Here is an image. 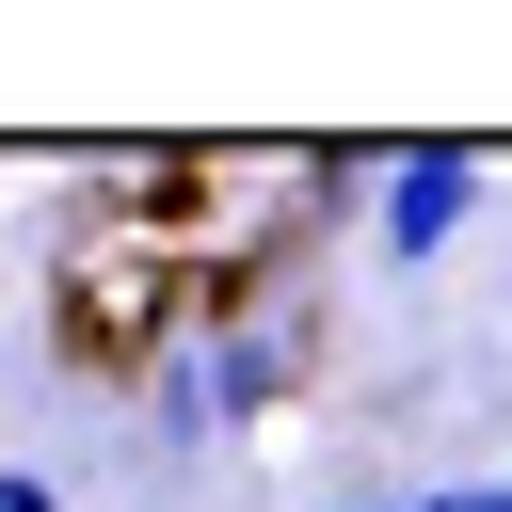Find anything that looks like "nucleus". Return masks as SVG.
Instances as JSON below:
<instances>
[{
  "instance_id": "20e7f679",
  "label": "nucleus",
  "mask_w": 512,
  "mask_h": 512,
  "mask_svg": "<svg viewBox=\"0 0 512 512\" xmlns=\"http://www.w3.org/2000/svg\"><path fill=\"white\" fill-rule=\"evenodd\" d=\"M448 496H464V512H512V480H448Z\"/></svg>"
},
{
  "instance_id": "39448f33",
  "label": "nucleus",
  "mask_w": 512,
  "mask_h": 512,
  "mask_svg": "<svg viewBox=\"0 0 512 512\" xmlns=\"http://www.w3.org/2000/svg\"><path fill=\"white\" fill-rule=\"evenodd\" d=\"M400 512H464V496H400Z\"/></svg>"
},
{
  "instance_id": "f03ea898",
  "label": "nucleus",
  "mask_w": 512,
  "mask_h": 512,
  "mask_svg": "<svg viewBox=\"0 0 512 512\" xmlns=\"http://www.w3.org/2000/svg\"><path fill=\"white\" fill-rule=\"evenodd\" d=\"M368 208H384V272H432V256L480 224V160H464V144H400V160L368 176Z\"/></svg>"
},
{
  "instance_id": "f257e3e1",
  "label": "nucleus",
  "mask_w": 512,
  "mask_h": 512,
  "mask_svg": "<svg viewBox=\"0 0 512 512\" xmlns=\"http://www.w3.org/2000/svg\"><path fill=\"white\" fill-rule=\"evenodd\" d=\"M176 272H192V240H160V224H96L80 256H64V352L80 368H128V352H160V320H176Z\"/></svg>"
},
{
  "instance_id": "7ed1b4c3",
  "label": "nucleus",
  "mask_w": 512,
  "mask_h": 512,
  "mask_svg": "<svg viewBox=\"0 0 512 512\" xmlns=\"http://www.w3.org/2000/svg\"><path fill=\"white\" fill-rule=\"evenodd\" d=\"M0 512H64V480L48 464H0Z\"/></svg>"
}]
</instances>
